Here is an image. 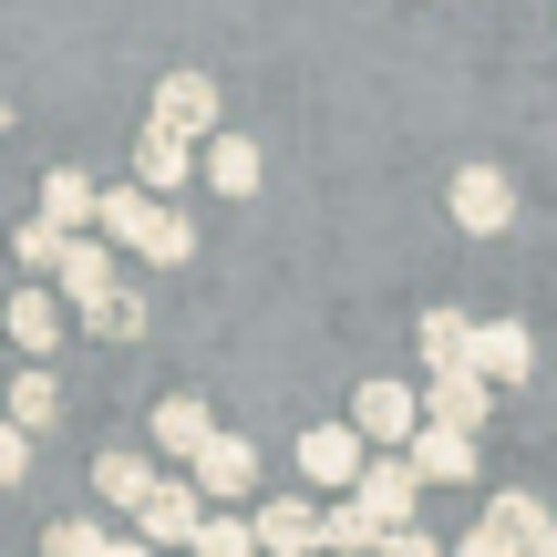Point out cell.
<instances>
[{
  "instance_id": "ffe728a7",
  "label": "cell",
  "mask_w": 557,
  "mask_h": 557,
  "mask_svg": "<svg viewBox=\"0 0 557 557\" xmlns=\"http://www.w3.org/2000/svg\"><path fill=\"white\" fill-rule=\"evenodd\" d=\"M423 361H434V382L475 372V320L465 310H423Z\"/></svg>"
},
{
  "instance_id": "9a60e30c",
  "label": "cell",
  "mask_w": 557,
  "mask_h": 557,
  "mask_svg": "<svg viewBox=\"0 0 557 557\" xmlns=\"http://www.w3.org/2000/svg\"><path fill=\"white\" fill-rule=\"evenodd\" d=\"M62 331H73L62 289H11V341H21L32 361H52V351H62Z\"/></svg>"
},
{
  "instance_id": "44dd1931",
  "label": "cell",
  "mask_w": 557,
  "mask_h": 557,
  "mask_svg": "<svg viewBox=\"0 0 557 557\" xmlns=\"http://www.w3.org/2000/svg\"><path fill=\"white\" fill-rule=\"evenodd\" d=\"M73 320H83L94 341H145V320H156V310H145V289H135V278H114V289H103L94 310H73Z\"/></svg>"
},
{
  "instance_id": "277c9868",
  "label": "cell",
  "mask_w": 557,
  "mask_h": 557,
  "mask_svg": "<svg viewBox=\"0 0 557 557\" xmlns=\"http://www.w3.org/2000/svg\"><path fill=\"white\" fill-rule=\"evenodd\" d=\"M351 434L361 444H413L423 434V393L413 382H361L351 393Z\"/></svg>"
},
{
  "instance_id": "7c38bea8",
  "label": "cell",
  "mask_w": 557,
  "mask_h": 557,
  "mask_svg": "<svg viewBox=\"0 0 557 557\" xmlns=\"http://www.w3.org/2000/svg\"><path fill=\"white\" fill-rule=\"evenodd\" d=\"M485 413H496V393H485L475 372H455V382H423V423H434V434H485Z\"/></svg>"
},
{
  "instance_id": "d6986e66",
  "label": "cell",
  "mask_w": 557,
  "mask_h": 557,
  "mask_svg": "<svg viewBox=\"0 0 557 557\" xmlns=\"http://www.w3.org/2000/svg\"><path fill=\"white\" fill-rule=\"evenodd\" d=\"M259 176H269L259 135H218L207 145V186H218V197H259Z\"/></svg>"
},
{
  "instance_id": "83f0119b",
  "label": "cell",
  "mask_w": 557,
  "mask_h": 557,
  "mask_svg": "<svg viewBox=\"0 0 557 557\" xmlns=\"http://www.w3.org/2000/svg\"><path fill=\"white\" fill-rule=\"evenodd\" d=\"M372 557H444V537H434V527H403V537H382Z\"/></svg>"
},
{
  "instance_id": "603a6c76",
  "label": "cell",
  "mask_w": 557,
  "mask_h": 557,
  "mask_svg": "<svg viewBox=\"0 0 557 557\" xmlns=\"http://www.w3.org/2000/svg\"><path fill=\"white\" fill-rule=\"evenodd\" d=\"M331 547H341V557H372V547H382V527L361 517L351 496H341V506H320V557H331Z\"/></svg>"
},
{
  "instance_id": "4fadbf2b",
  "label": "cell",
  "mask_w": 557,
  "mask_h": 557,
  "mask_svg": "<svg viewBox=\"0 0 557 557\" xmlns=\"http://www.w3.org/2000/svg\"><path fill=\"white\" fill-rule=\"evenodd\" d=\"M156 485H165V465H156V455H135V444L94 455V496H103V506H124V517H135V506L156 496Z\"/></svg>"
},
{
  "instance_id": "5b68a950",
  "label": "cell",
  "mask_w": 557,
  "mask_h": 557,
  "mask_svg": "<svg viewBox=\"0 0 557 557\" xmlns=\"http://www.w3.org/2000/svg\"><path fill=\"white\" fill-rule=\"evenodd\" d=\"M145 124H156V135H186V145L218 135V83H207V73H165L156 103H145Z\"/></svg>"
},
{
  "instance_id": "52a82bcc",
  "label": "cell",
  "mask_w": 557,
  "mask_h": 557,
  "mask_svg": "<svg viewBox=\"0 0 557 557\" xmlns=\"http://www.w3.org/2000/svg\"><path fill=\"white\" fill-rule=\"evenodd\" d=\"M351 506H361V517H372L382 527V537H403V527H413V506H423V475H413V465H361V485H351Z\"/></svg>"
},
{
  "instance_id": "ba28073f",
  "label": "cell",
  "mask_w": 557,
  "mask_h": 557,
  "mask_svg": "<svg viewBox=\"0 0 557 557\" xmlns=\"http://www.w3.org/2000/svg\"><path fill=\"white\" fill-rule=\"evenodd\" d=\"M197 527H207V496H197L186 475H165L156 496L135 506V537H145V547H197Z\"/></svg>"
},
{
  "instance_id": "9c48e42d",
  "label": "cell",
  "mask_w": 557,
  "mask_h": 557,
  "mask_svg": "<svg viewBox=\"0 0 557 557\" xmlns=\"http://www.w3.org/2000/svg\"><path fill=\"white\" fill-rule=\"evenodd\" d=\"M186 176H197V145H186V135H156V124H145V135H135V197L176 207V197H186Z\"/></svg>"
},
{
  "instance_id": "e0dca14e",
  "label": "cell",
  "mask_w": 557,
  "mask_h": 557,
  "mask_svg": "<svg viewBox=\"0 0 557 557\" xmlns=\"http://www.w3.org/2000/svg\"><path fill=\"white\" fill-rule=\"evenodd\" d=\"M403 465H413L423 485H475V434H434V423H423V434L403 444Z\"/></svg>"
},
{
  "instance_id": "8992f818",
  "label": "cell",
  "mask_w": 557,
  "mask_h": 557,
  "mask_svg": "<svg viewBox=\"0 0 557 557\" xmlns=\"http://www.w3.org/2000/svg\"><path fill=\"white\" fill-rule=\"evenodd\" d=\"M527 372H537V331L527 320H475V382L485 393H517Z\"/></svg>"
},
{
  "instance_id": "30bf717a",
  "label": "cell",
  "mask_w": 557,
  "mask_h": 557,
  "mask_svg": "<svg viewBox=\"0 0 557 557\" xmlns=\"http://www.w3.org/2000/svg\"><path fill=\"white\" fill-rule=\"evenodd\" d=\"M248 527H259L269 557H320V506L310 496H259V517H248Z\"/></svg>"
},
{
  "instance_id": "1f68e13d",
  "label": "cell",
  "mask_w": 557,
  "mask_h": 557,
  "mask_svg": "<svg viewBox=\"0 0 557 557\" xmlns=\"http://www.w3.org/2000/svg\"><path fill=\"white\" fill-rule=\"evenodd\" d=\"M0 135H11V94H0Z\"/></svg>"
},
{
  "instance_id": "8fae6325",
  "label": "cell",
  "mask_w": 557,
  "mask_h": 557,
  "mask_svg": "<svg viewBox=\"0 0 557 557\" xmlns=\"http://www.w3.org/2000/svg\"><path fill=\"white\" fill-rule=\"evenodd\" d=\"M0 423H11V434H52L62 423V382H52V361H32V372H11V393H0Z\"/></svg>"
},
{
  "instance_id": "3957f363",
  "label": "cell",
  "mask_w": 557,
  "mask_h": 557,
  "mask_svg": "<svg viewBox=\"0 0 557 557\" xmlns=\"http://www.w3.org/2000/svg\"><path fill=\"white\" fill-rule=\"evenodd\" d=\"M361 465H372V444H361L351 423H310V434H299V485H320L331 506L361 485Z\"/></svg>"
},
{
  "instance_id": "f546056e",
  "label": "cell",
  "mask_w": 557,
  "mask_h": 557,
  "mask_svg": "<svg viewBox=\"0 0 557 557\" xmlns=\"http://www.w3.org/2000/svg\"><path fill=\"white\" fill-rule=\"evenodd\" d=\"M103 557H156V547H145L135 527H114V547H103Z\"/></svg>"
},
{
  "instance_id": "2e32d148",
  "label": "cell",
  "mask_w": 557,
  "mask_h": 557,
  "mask_svg": "<svg viewBox=\"0 0 557 557\" xmlns=\"http://www.w3.org/2000/svg\"><path fill=\"white\" fill-rule=\"evenodd\" d=\"M94 197H103V186L83 176V165H52V176H41V227H62V238H94Z\"/></svg>"
},
{
  "instance_id": "ac0fdd59",
  "label": "cell",
  "mask_w": 557,
  "mask_h": 557,
  "mask_svg": "<svg viewBox=\"0 0 557 557\" xmlns=\"http://www.w3.org/2000/svg\"><path fill=\"white\" fill-rule=\"evenodd\" d=\"M52 289H62V310H94V299L114 289V248H103V238H73V248H62V269H52Z\"/></svg>"
},
{
  "instance_id": "4dcf8cb0",
  "label": "cell",
  "mask_w": 557,
  "mask_h": 557,
  "mask_svg": "<svg viewBox=\"0 0 557 557\" xmlns=\"http://www.w3.org/2000/svg\"><path fill=\"white\" fill-rule=\"evenodd\" d=\"M527 557H557V527H547V537H537V547H527Z\"/></svg>"
},
{
  "instance_id": "484cf974",
  "label": "cell",
  "mask_w": 557,
  "mask_h": 557,
  "mask_svg": "<svg viewBox=\"0 0 557 557\" xmlns=\"http://www.w3.org/2000/svg\"><path fill=\"white\" fill-rule=\"evenodd\" d=\"M197 557H259V527H248V517H207L197 527Z\"/></svg>"
},
{
  "instance_id": "5bb4252c",
  "label": "cell",
  "mask_w": 557,
  "mask_h": 557,
  "mask_svg": "<svg viewBox=\"0 0 557 557\" xmlns=\"http://www.w3.org/2000/svg\"><path fill=\"white\" fill-rule=\"evenodd\" d=\"M207 434H218V423H207V403H197V393H165V403H156V455L176 465V475L207 455Z\"/></svg>"
},
{
  "instance_id": "f1b7e54d",
  "label": "cell",
  "mask_w": 557,
  "mask_h": 557,
  "mask_svg": "<svg viewBox=\"0 0 557 557\" xmlns=\"http://www.w3.org/2000/svg\"><path fill=\"white\" fill-rule=\"evenodd\" d=\"M444 557H517V547H506L496 527H475V537H444Z\"/></svg>"
},
{
  "instance_id": "7402d4cb",
  "label": "cell",
  "mask_w": 557,
  "mask_h": 557,
  "mask_svg": "<svg viewBox=\"0 0 557 557\" xmlns=\"http://www.w3.org/2000/svg\"><path fill=\"white\" fill-rule=\"evenodd\" d=\"M485 527H496V537H506V547H517V557H527V547H537V537H547V506H537V496H527V485H506V496H485Z\"/></svg>"
},
{
  "instance_id": "7a4b0ae2",
  "label": "cell",
  "mask_w": 557,
  "mask_h": 557,
  "mask_svg": "<svg viewBox=\"0 0 557 557\" xmlns=\"http://www.w3.org/2000/svg\"><path fill=\"white\" fill-rule=\"evenodd\" d=\"M444 207H455L465 238H506V227H517V176H506V165H455Z\"/></svg>"
},
{
  "instance_id": "6da1fadb",
  "label": "cell",
  "mask_w": 557,
  "mask_h": 557,
  "mask_svg": "<svg viewBox=\"0 0 557 557\" xmlns=\"http://www.w3.org/2000/svg\"><path fill=\"white\" fill-rule=\"evenodd\" d=\"M186 485L207 496V517H238V506L259 496V444L248 434H207V455L186 465Z\"/></svg>"
},
{
  "instance_id": "4316f807",
  "label": "cell",
  "mask_w": 557,
  "mask_h": 557,
  "mask_svg": "<svg viewBox=\"0 0 557 557\" xmlns=\"http://www.w3.org/2000/svg\"><path fill=\"white\" fill-rule=\"evenodd\" d=\"M21 475H32V434H11V423H0V496H11Z\"/></svg>"
},
{
  "instance_id": "cb8c5ba5",
  "label": "cell",
  "mask_w": 557,
  "mask_h": 557,
  "mask_svg": "<svg viewBox=\"0 0 557 557\" xmlns=\"http://www.w3.org/2000/svg\"><path fill=\"white\" fill-rule=\"evenodd\" d=\"M62 248H73V238H62V227H41V218H21V238H11V259L32 269V289H52V269H62Z\"/></svg>"
},
{
  "instance_id": "d4e9b609",
  "label": "cell",
  "mask_w": 557,
  "mask_h": 557,
  "mask_svg": "<svg viewBox=\"0 0 557 557\" xmlns=\"http://www.w3.org/2000/svg\"><path fill=\"white\" fill-rule=\"evenodd\" d=\"M103 547H114L103 517H52V527H41V557H103Z\"/></svg>"
}]
</instances>
